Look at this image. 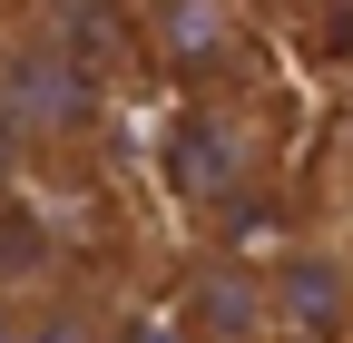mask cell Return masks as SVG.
<instances>
[{
	"mask_svg": "<svg viewBox=\"0 0 353 343\" xmlns=\"http://www.w3.org/2000/svg\"><path fill=\"white\" fill-rule=\"evenodd\" d=\"M0 118L20 127L30 157L99 118V39L69 10H10L0 20Z\"/></svg>",
	"mask_w": 353,
	"mask_h": 343,
	"instance_id": "obj_1",
	"label": "cell"
},
{
	"mask_svg": "<svg viewBox=\"0 0 353 343\" xmlns=\"http://www.w3.org/2000/svg\"><path fill=\"white\" fill-rule=\"evenodd\" d=\"M138 39L176 89H226L255 50V20H245V0H148Z\"/></svg>",
	"mask_w": 353,
	"mask_h": 343,
	"instance_id": "obj_2",
	"label": "cell"
},
{
	"mask_svg": "<svg viewBox=\"0 0 353 343\" xmlns=\"http://www.w3.org/2000/svg\"><path fill=\"white\" fill-rule=\"evenodd\" d=\"M167 167H176V196H187L196 216H226V206H245L265 187V138H255V118H236V108H187Z\"/></svg>",
	"mask_w": 353,
	"mask_h": 343,
	"instance_id": "obj_3",
	"label": "cell"
},
{
	"mask_svg": "<svg viewBox=\"0 0 353 343\" xmlns=\"http://www.w3.org/2000/svg\"><path fill=\"white\" fill-rule=\"evenodd\" d=\"M265 314H275V343H353V255L304 236L265 265Z\"/></svg>",
	"mask_w": 353,
	"mask_h": 343,
	"instance_id": "obj_4",
	"label": "cell"
},
{
	"mask_svg": "<svg viewBox=\"0 0 353 343\" xmlns=\"http://www.w3.org/2000/svg\"><path fill=\"white\" fill-rule=\"evenodd\" d=\"M118 304L108 294H88V284H39L30 294V343H108Z\"/></svg>",
	"mask_w": 353,
	"mask_h": 343,
	"instance_id": "obj_5",
	"label": "cell"
},
{
	"mask_svg": "<svg viewBox=\"0 0 353 343\" xmlns=\"http://www.w3.org/2000/svg\"><path fill=\"white\" fill-rule=\"evenodd\" d=\"M108 343H187V333H176V304H167V314H157V304H118Z\"/></svg>",
	"mask_w": 353,
	"mask_h": 343,
	"instance_id": "obj_6",
	"label": "cell"
},
{
	"mask_svg": "<svg viewBox=\"0 0 353 343\" xmlns=\"http://www.w3.org/2000/svg\"><path fill=\"white\" fill-rule=\"evenodd\" d=\"M30 275H0V343H30Z\"/></svg>",
	"mask_w": 353,
	"mask_h": 343,
	"instance_id": "obj_7",
	"label": "cell"
},
{
	"mask_svg": "<svg viewBox=\"0 0 353 343\" xmlns=\"http://www.w3.org/2000/svg\"><path fill=\"white\" fill-rule=\"evenodd\" d=\"M20 167H30V147H20V127H10V118H0V196H10V187H20Z\"/></svg>",
	"mask_w": 353,
	"mask_h": 343,
	"instance_id": "obj_8",
	"label": "cell"
}]
</instances>
